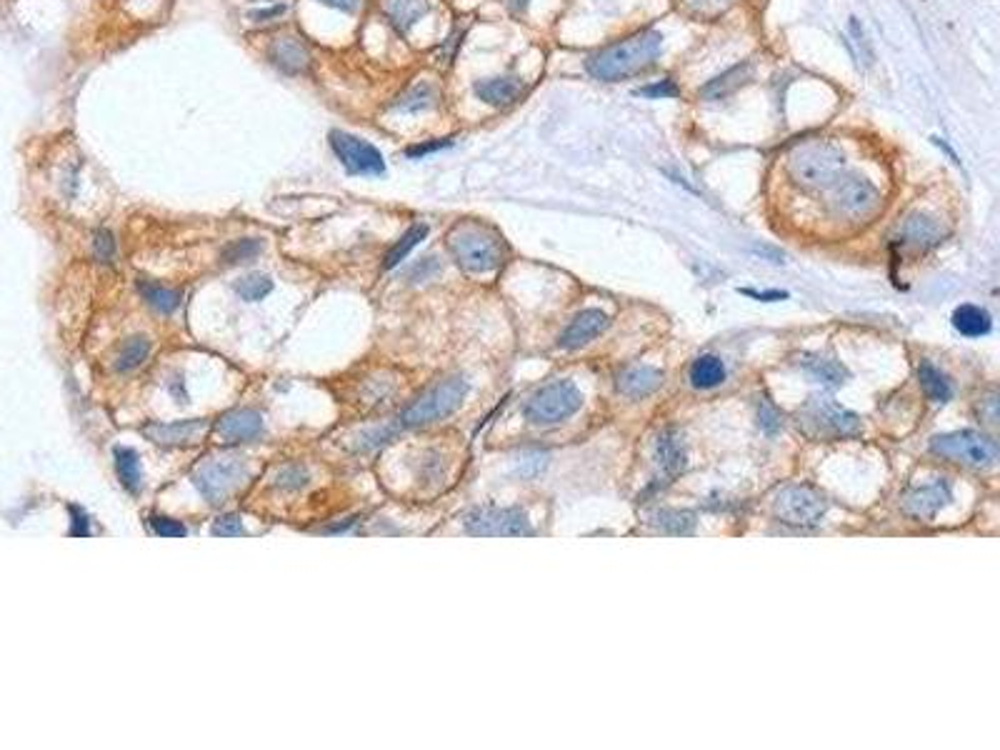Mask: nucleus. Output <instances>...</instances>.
<instances>
[{
    "label": "nucleus",
    "instance_id": "obj_1",
    "mask_svg": "<svg viewBox=\"0 0 1000 750\" xmlns=\"http://www.w3.org/2000/svg\"><path fill=\"white\" fill-rule=\"evenodd\" d=\"M663 50V36L656 30H638L633 36L623 38L613 46L600 48L586 61V71L598 81L615 83L625 81L631 75H638L648 71L653 63L658 61Z\"/></svg>",
    "mask_w": 1000,
    "mask_h": 750
},
{
    "label": "nucleus",
    "instance_id": "obj_2",
    "mask_svg": "<svg viewBox=\"0 0 1000 750\" xmlns=\"http://www.w3.org/2000/svg\"><path fill=\"white\" fill-rule=\"evenodd\" d=\"M448 251L465 273L486 276L505 263L508 248L498 233L478 220H463L448 233Z\"/></svg>",
    "mask_w": 1000,
    "mask_h": 750
},
{
    "label": "nucleus",
    "instance_id": "obj_3",
    "mask_svg": "<svg viewBox=\"0 0 1000 750\" xmlns=\"http://www.w3.org/2000/svg\"><path fill=\"white\" fill-rule=\"evenodd\" d=\"M785 170L795 185L808 191H826L843 175L845 156L841 148L828 141H808L788 153Z\"/></svg>",
    "mask_w": 1000,
    "mask_h": 750
},
{
    "label": "nucleus",
    "instance_id": "obj_4",
    "mask_svg": "<svg viewBox=\"0 0 1000 750\" xmlns=\"http://www.w3.org/2000/svg\"><path fill=\"white\" fill-rule=\"evenodd\" d=\"M798 428L816 440H841L860 436V418L828 396H813L798 411Z\"/></svg>",
    "mask_w": 1000,
    "mask_h": 750
},
{
    "label": "nucleus",
    "instance_id": "obj_5",
    "mask_svg": "<svg viewBox=\"0 0 1000 750\" xmlns=\"http://www.w3.org/2000/svg\"><path fill=\"white\" fill-rule=\"evenodd\" d=\"M465 396H468V380L465 378H461V375L445 378L403 411L401 425L403 428H420V425L438 423L463 405Z\"/></svg>",
    "mask_w": 1000,
    "mask_h": 750
},
{
    "label": "nucleus",
    "instance_id": "obj_6",
    "mask_svg": "<svg viewBox=\"0 0 1000 750\" xmlns=\"http://www.w3.org/2000/svg\"><path fill=\"white\" fill-rule=\"evenodd\" d=\"M930 450L940 458L961 463L968 468H990L998 460V443L978 430L943 433L930 440Z\"/></svg>",
    "mask_w": 1000,
    "mask_h": 750
},
{
    "label": "nucleus",
    "instance_id": "obj_7",
    "mask_svg": "<svg viewBox=\"0 0 1000 750\" xmlns=\"http://www.w3.org/2000/svg\"><path fill=\"white\" fill-rule=\"evenodd\" d=\"M583 405V393L571 380H553L525 403V418L536 425H555Z\"/></svg>",
    "mask_w": 1000,
    "mask_h": 750
},
{
    "label": "nucleus",
    "instance_id": "obj_8",
    "mask_svg": "<svg viewBox=\"0 0 1000 750\" xmlns=\"http://www.w3.org/2000/svg\"><path fill=\"white\" fill-rule=\"evenodd\" d=\"M773 510L785 525L816 528L828 510V500L810 485H785L773 500Z\"/></svg>",
    "mask_w": 1000,
    "mask_h": 750
},
{
    "label": "nucleus",
    "instance_id": "obj_9",
    "mask_svg": "<svg viewBox=\"0 0 1000 750\" xmlns=\"http://www.w3.org/2000/svg\"><path fill=\"white\" fill-rule=\"evenodd\" d=\"M245 478H248V471H245L243 460L216 458L203 463L193 473V485L210 506H220L245 483Z\"/></svg>",
    "mask_w": 1000,
    "mask_h": 750
},
{
    "label": "nucleus",
    "instance_id": "obj_10",
    "mask_svg": "<svg viewBox=\"0 0 1000 750\" xmlns=\"http://www.w3.org/2000/svg\"><path fill=\"white\" fill-rule=\"evenodd\" d=\"M330 150L341 160L345 173L351 175H383L386 173V158L373 143H368L360 135L348 133V131H330L328 133Z\"/></svg>",
    "mask_w": 1000,
    "mask_h": 750
},
{
    "label": "nucleus",
    "instance_id": "obj_11",
    "mask_svg": "<svg viewBox=\"0 0 1000 750\" xmlns=\"http://www.w3.org/2000/svg\"><path fill=\"white\" fill-rule=\"evenodd\" d=\"M830 188H833L830 206L843 218L863 220L878 210L880 193L868 178L848 175V178H838Z\"/></svg>",
    "mask_w": 1000,
    "mask_h": 750
},
{
    "label": "nucleus",
    "instance_id": "obj_12",
    "mask_svg": "<svg viewBox=\"0 0 1000 750\" xmlns=\"http://www.w3.org/2000/svg\"><path fill=\"white\" fill-rule=\"evenodd\" d=\"M465 531L480 538H518L533 535V528L521 510L515 508H476L465 516Z\"/></svg>",
    "mask_w": 1000,
    "mask_h": 750
},
{
    "label": "nucleus",
    "instance_id": "obj_13",
    "mask_svg": "<svg viewBox=\"0 0 1000 750\" xmlns=\"http://www.w3.org/2000/svg\"><path fill=\"white\" fill-rule=\"evenodd\" d=\"M945 238V228L936 216H928L915 210L911 216H905L898 230H895V245H901L903 251H911V253H926L930 248H936L940 241Z\"/></svg>",
    "mask_w": 1000,
    "mask_h": 750
},
{
    "label": "nucleus",
    "instance_id": "obj_14",
    "mask_svg": "<svg viewBox=\"0 0 1000 750\" xmlns=\"http://www.w3.org/2000/svg\"><path fill=\"white\" fill-rule=\"evenodd\" d=\"M953 500L951 485L945 481H936V483L923 485V488H915L908 496L903 498V508L908 516H913L918 521H928L933 518L940 508H945Z\"/></svg>",
    "mask_w": 1000,
    "mask_h": 750
},
{
    "label": "nucleus",
    "instance_id": "obj_15",
    "mask_svg": "<svg viewBox=\"0 0 1000 750\" xmlns=\"http://www.w3.org/2000/svg\"><path fill=\"white\" fill-rule=\"evenodd\" d=\"M270 63L288 75H303L310 71L313 58L305 43L295 36H281L270 46Z\"/></svg>",
    "mask_w": 1000,
    "mask_h": 750
},
{
    "label": "nucleus",
    "instance_id": "obj_16",
    "mask_svg": "<svg viewBox=\"0 0 1000 750\" xmlns=\"http://www.w3.org/2000/svg\"><path fill=\"white\" fill-rule=\"evenodd\" d=\"M610 326V318L598 308H588L583 313H578L571 320V326L565 328V333L561 336V348L565 351H575L581 345H588L590 340H596Z\"/></svg>",
    "mask_w": 1000,
    "mask_h": 750
},
{
    "label": "nucleus",
    "instance_id": "obj_17",
    "mask_svg": "<svg viewBox=\"0 0 1000 750\" xmlns=\"http://www.w3.org/2000/svg\"><path fill=\"white\" fill-rule=\"evenodd\" d=\"M216 433L228 443H248L263 433V415L256 411H231L216 423Z\"/></svg>",
    "mask_w": 1000,
    "mask_h": 750
},
{
    "label": "nucleus",
    "instance_id": "obj_18",
    "mask_svg": "<svg viewBox=\"0 0 1000 750\" xmlns=\"http://www.w3.org/2000/svg\"><path fill=\"white\" fill-rule=\"evenodd\" d=\"M206 430L208 421H203V418L175 421V423H153L143 428V433L160 446H191V443H198Z\"/></svg>",
    "mask_w": 1000,
    "mask_h": 750
},
{
    "label": "nucleus",
    "instance_id": "obj_19",
    "mask_svg": "<svg viewBox=\"0 0 1000 750\" xmlns=\"http://www.w3.org/2000/svg\"><path fill=\"white\" fill-rule=\"evenodd\" d=\"M473 90H476V96L480 98L483 103L496 106V108H503V106H511V103H515V100L521 98V93H523V81L515 78V75L483 78V81H478V83L473 85Z\"/></svg>",
    "mask_w": 1000,
    "mask_h": 750
},
{
    "label": "nucleus",
    "instance_id": "obj_20",
    "mask_svg": "<svg viewBox=\"0 0 1000 750\" xmlns=\"http://www.w3.org/2000/svg\"><path fill=\"white\" fill-rule=\"evenodd\" d=\"M663 386V373L650 365H631L618 375V390L628 398H646Z\"/></svg>",
    "mask_w": 1000,
    "mask_h": 750
},
{
    "label": "nucleus",
    "instance_id": "obj_21",
    "mask_svg": "<svg viewBox=\"0 0 1000 750\" xmlns=\"http://www.w3.org/2000/svg\"><path fill=\"white\" fill-rule=\"evenodd\" d=\"M380 11L398 33H408L423 15H428L430 0H380Z\"/></svg>",
    "mask_w": 1000,
    "mask_h": 750
},
{
    "label": "nucleus",
    "instance_id": "obj_22",
    "mask_svg": "<svg viewBox=\"0 0 1000 750\" xmlns=\"http://www.w3.org/2000/svg\"><path fill=\"white\" fill-rule=\"evenodd\" d=\"M656 460H658L660 471L665 473L668 478H675L678 473L685 471V446L681 433L675 428H665L658 436L656 443Z\"/></svg>",
    "mask_w": 1000,
    "mask_h": 750
},
{
    "label": "nucleus",
    "instance_id": "obj_23",
    "mask_svg": "<svg viewBox=\"0 0 1000 750\" xmlns=\"http://www.w3.org/2000/svg\"><path fill=\"white\" fill-rule=\"evenodd\" d=\"M750 73H753L750 63L733 65L731 71H725V73L716 75L713 81H708V83L700 88V98H706V100H725V98H731L733 93H738V90L750 81Z\"/></svg>",
    "mask_w": 1000,
    "mask_h": 750
},
{
    "label": "nucleus",
    "instance_id": "obj_24",
    "mask_svg": "<svg viewBox=\"0 0 1000 750\" xmlns=\"http://www.w3.org/2000/svg\"><path fill=\"white\" fill-rule=\"evenodd\" d=\"M953 328L958 333H963L968 338H980V336H988L993 320L986 308H978V305H961L955 308L953 313Z\"/></svg>",
    "mask_w": 1000,
    "mask_h": 750
},
{
    "label": "nucleus",
    "instance_id": "obj_25",
    "mask_svg": "<svg viewBox=\"0 0 1000 750\" xmlns=\"http://www.w3.org/2000/svg\"><path fill=\"white\" fill-rule=\"evenodd\" d=\"M803 371L810 378H816L818 383H826V386H843L848 380V371L845 365L838 363L835 358H826V355H803Z\"/></svg>",
    "mask_w": 1000,
    "mask_h": 750
},
{
    "label": "nucleus",
    "instance_id": "obj_26",
    "mask_svg": "<svg viewBox=\"0 0 1000 750\" xmlns=\"http://www.w3.org/2000/svg\"><path fill=\"white\" fill-rule=\"evenodd\" d=\"M113 463H115V473H118V481L125 485V490L138 493L140 483H143V468H140V458L133 448H115L113 450Z\"/></svg>",
    "mask_w": 1000,
    "mask_h": 750
},
{
    "label": "nucleus",
    "instance_id": "obj_27",
    "mask_svg": "<svg viewBox=\"0 0 1000 750\" xmlns=\"http://www.w3.org/2000/svg\"><path fill=\"white\" fill-rule=\"evenodd\" d=\"M428 235V226L426 223H415V226H411V228L403 233L401 238L395 241V245H393L391 251L386 253V258H383V268L386 270H391V268L401 266L403 260L411 255V251L413 248H418L420 243L426 241Z\"/></svg>",
    "mask_w": 1000,
    "mask_h": 750
},
{
    "label": "nucleus",
    "instance_id": "obj_28",
    "mask_svg": "<svg viewBox=\"0 0 1000 750\" xmlns=\"http://www.w3.org/2000/svg\"><path fill=\"white\" fill-rule=\"evenodd\" d=\"M918 380H920V388L926 390V396L933 403H948L953 398L951 380L940 373L936 365L928 363V361L918 365Z\"/></svg>",
    "mask_w": 1000,
    "mask_h": 750
},
{
    "label": "nucleus",
    "instance_id": "obj_29",
    "mask_svg": "<svg viewBox=\"0 0 1000 750\" xmlns=\"http://www.w3.org/2000/svg\"><path fill=\"white\" fill-rule=\"evenodd\" d=\"M438 103V90L436 85L430 83H415L413 88H408L393 108L398 113H420V110L433 108Z\"/></svg>",
    "mask_w": 1000,
    "mask_h": 750
},
{
    "label": "nucleus",
    "instance_id": "obj_30",
    "mask_svg": "<svg viewBox=\"0 0 1000 750\" xmlns=\"http://www.w3.org/2000/svg\"><path fill=\"white\" fill-rule=\"evenodd\" d=\"M725 380V365L716 355H700L691 368V383L700 390L720 386Z\"/></svg>",
    "mask_w": 1000,
    "mask_h": 750
},
{
    "label": "nucleus",
    "instance_id": "obj_31",
    "mask_svg": "<svg viewBox=\"0 0 1000 750\" xmlns=\"http://www.w3.org/2000/svg\"><path fill=\"white\" fill-rule=\"evenodd\" d=\"M138 291H140L143 301H146L153 311H158V313L163 315L175 313L178 305H181V293L171 291V288H163V286H158V283H146V280H140V283H138Z\"/></svg>",
    "mask_w": 1000,
    "mask_h": 750
},
{
    "label": "nucleus",
    "instance_id": "obj_32",
    "mask_svg": "<svg viewBox=\"0 0 1000 750\" xmlns=\"http://www.w3.org/2000/svg\"><path fill=\"white\" fill-rule=\"evenodd\" d=\"M148 353H150V340L146 336H135V338H128L123 343L113 365H115V371L128 373V371H135V368L146 363Z\"/></svg>",
    "mask_w": 1000,
    "mask_h": 750
},
{
    "label": "nucleus",
    "instance_id": "obj_33",
    "mask_svg": "<svg viewBox=\"0 0 1000 750\" xmlns=\"http://www.w3.org/2000/svg\"><path fill=\"white\" fill-rule=\"evenodd\" d=\"M653 525L663 533H671V535H688L696 525V516L688 513V510H675V508H663L653 516Z\"/></svg>",
    "mask_w": 1000,
    "mask_h": 750
},
{
    "label": "nucleus",
    "instance_id": "obj_34",
    "mask_svg": "<svg viewBox=\"0 0 1000 750\" xmlns=\"http://www.w3.org/2000/svg\"><path fill=\"white\" fill-rule=\"evenodd\" d=\"M235 293L248 303H258L273 293V280L266 273H248L235 283Z\"/></svg>",
    "mask_w": 1000,
    "mask_h": 750
},
{
    "label": "nucleus",
    "instance_id": "obj_35",
    "mask_svg": "<svg viewBox=\"0 0 1000 750\" xmlns=\"http://www.w3.org/2000/svg\"><path fill=\"white\" fill-rule=\"evenodd\" d=\"M260 251H263V243L253 241V238H243V241H235L225 248L223 260L231 263V266H241V263H248V260L258 258Z\"/></svg>",
    "mask_w": 1000,
    "mask_h": 750
},
{
    "label": "nucleus",
    "instance_id": "obj_36",
    "mask_svg": "<svg viewBox=\"0 0 1000 750\" xmlns=\"http://www.w3.org/2000/svg\"><path fill=\"white\" fill-rule=\"evenodd\" d=\"M681 3L685 5V11L693 13L698 18H716L731 5L733 0H681Z\"/></svg>",
    "mask_w": 1000,
    "mask_h": 750
},
{
    "label": "nucleus",
    "instance_id": "obj_37",
    "mask_svg": "<svg viewBox=\"0 0 1000 750\" xmlns=\"http://www.w3.org/2000/svg\"><path fill=\"white\" fill-rule=\"evenodd\" d=\"M275 485L285 488V490H298V488L308 485V471H305L303 465H285L275 475Z\"/></svg>",
    "mask_w": 1000,
    "mask_h": 750
},
{
    "label": "nucleus",
    "instance_id": "obj_38",
    "mask_svg": "<svg viewBox=\"0 0 1000 750\" xmlns=\"http://www.w3.org/2000/svg\"><path fill=\"white\" fill-rule=\"evenodd\" d=\"M93 253L100 263H113L115 260V235L110 230H98L93 235Z\"/></svg>",
    "mask_w": 1000,
    "mask_h": 750
},
{
    "label": "nucleus",
    "instance_id": "obj_39",
    "mask_svg": "<svg viewBox=\"0 0 1000 750\" xmlns=\"http://www.w3.org/2000/svg\"><path fill=\"white\" fill-rule=\"evenodd\" d=\"M758 425H760L766 433H775V430L783 425L781 413L773 408V403H770L768 398H760V403H758Z\"/></svg>",
    "mask_w": 1000,
    "mask_h": 750
},
{
    "label": "nucleus",
    "instance_id": "obj_40",
    "mask_svg": "<svg viewBox=\"0 0 1000 750\" xmlns=\"http://www.w3.org/2000/svg\"><path fill=\"white\" fill-rule=\"evenodd\" d=\"M150 528L158 533L160 538H183L185 535L183 525L165 516H150Z\"/></svg>",
    "mask_w": 1000,
    "mask_h": 750
},
{
    "label": "nucleus",
    "instance_id": "obj_41",
    "mask_svg": "<svg viewBox=\"0 0 1000 750\" xmlns=\"http://www.w3.org/2000/svg\"><path fill=\"white\" fill-rule=\"evenodd\" d=\"M210 533H213V535H220V538H233V535H243L245 531H243V523H241L238 516H223V518H218V521L213 523Z\"/></svg>",
    "mask_w": 1000,
    "mask_h": 750
},
{
    "label": "nucleus",
    "instance_id": "obj_42",
    "mask_svg": "<svg viewBox=\"0 0 1000 750\" xmlns=\"http://www.w3.org/2000/svg\"><path fill=\"white\" fill-rule=\"evenodd\" d=\"M851 36L855 38V46H858V50H860V58L870 65V63H873V48H870V43H868L866 38V30H863V25L858 23V18H851Z\"/></svg>",
    "mask_w": 1000,
    "mask_h": 750
},
{
    "label": "nucleus",
    "instance_id": "obj_43",
    "mask_svg": "<svg viewBox=\"0 0 1000 750\" xmlns=\"http://www.w3.org/2000/svg\"><path fill=\"white\" fill-rule=\"evenodd\" d=\"M638 93L646 98H675L681 90H678V85L673 83V81L665 78V81H660V83L656 85H646V88H640Z\"/></svg>",
    "mask_w": 1000,
    "mask_h": 750
},
{
    "label": "nucleus",
    "instance_id": "obj_44",
    "mask_svg": "<svg viewBox=\"0 0 1000 750\" xmlns=\"http://www.w3.org/2000/svg\"><path fill=\"white\" fill-rule=\"evenodd\" d=\"M453 141L451 138H445V141H430V143H418V146H411L408 150H405V156L408 158H426L430 156V153H436V150H443V148H451Z\"/></svg>",
    "mask_w": 1000,
    "mask_h": 750
},
{
    "label": "nucleus",
    "instance_id": "obj_45",
    "mask_svg": "<svg viewBox=\"0 0 1000 750\" xmlns=\"http://www.w3.org/2000/svg\"><path fill=\"white\" fill-rule=\"evenodd\" d=\"M320 5H326V8H335V11L341 13H358L360 8H363V0H318Z\"/></svg>",
    "mask_w": 1000,
    "mask_h": 750
},
{
    "label": "nucleus",
    "instance_id": "obj_46",
    "mask_svg": "<svg viewBox=\"0 0 1000 750\" xmlns=\"http://www.w3.org/2000/svg\"><path fill=\"white\" fill-rule=\"evenodd\" d=\"M71 513L75 516V528H71V535H78V538H83V535H90V525H88L86 513H83L81 508H71Z\"/></svg>",
    "mask_w": 1000,
    "mask_h": 750
},
{
    "label": "nucleus",
    "instance_id": "obj_47",
    "mask_svg": "<svg viewBox=\"0 0 1000 750\" xmlns=\"http://www.w3.org/2000/svg\"><path fill=\"white\" fill-rule=\"evenodd\" d=\"M505 3V8L513 13V15H521V13L528 11V5H530V0H503Z\"/></svg>",
    "mask_w": 1000,
    "mask_h": 750
},
{
    "label": "nucleus",
    "instance_id": "obj_48",
    "mask_svg": "<svg viewBox=\"0 0 1000 750\" xmlns=\"http://www.w3.org/2000/svg\"><path fill=\"white\" fill-rule=\"evenodd\" d=\"M745 295H750V298H758V301H781V298H785V293H756V291H743Z\"/></svg>",
    "mask_w": 1000,
    "mask_h": 750
},
{
    "label": "nucleus",
    "instance_id": "obj_49",
    "mask_svg": "<svg viewBox=\"0 0 1000 750\" xmlns=\"http://www.w3.org/2000/svg\"><path fill=\"white\" fill-rule=\"evenodd\" d=\"M281 13H285V5H278V8H273V11H263V13H250V18H256V21H268V18H275V15H281Z\"/></svg>",
    "mask_w": 1000,
    "mask_h": 750
}]
</instances>
